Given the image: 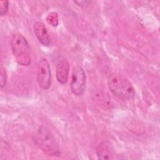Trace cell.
<instances>
[{
    "mask_svg": "<svg viewBox=\"0 0 160 160\" xmlns=\"http://www.w3.org/2000/svg\"><path fill=\"white\" fill-rule=\"evenodd\" d=\"M47 22L51 24L52 26H56L58 24V14L55 12H50L47 18H46Z\"/></svg>",
    "mask_w": 160,
    "mask_h": 160,
    "instance_id": "9",
    "label": "cell"
},
{
    "mask_svg": "<svg viewBox=\"0 0 160 160\" xmlns=\"http://www.w3.org/2000/svg\"><path fill=\"white\" fill-rule=\"evenodd\" d=\"M9 8V2L8 1H0V14L1 16L5 15Z\"/></svg>",
    "mask_w": 160,
    "mask_h": 160,
    "instance_id": "11",
    "label": "cell"
},
{
    "mask_svg": "<svg viewBox=\"0 0 160 160\" xmlns=\"http://www.w3.org/2000/svg\"><path fill=\"white\" fill-rule=\"evenodd\" d=\"M74 2L76 4H77L79 7L84 8L89 6L91 4V1H74Z\"/></svg>",
    "mask_w": 160,
    "mask_h": 160,
    "instance_id": "12",
    "label": "cell"
},
{
    "mask_svg": "<svg viewBox=\"0 0 160 160\" xmlns=\"http://www.w3.org/2000/svg\"><path fill=\"white\" fill-rule=\"evenodd\" d=\"M99 159H115V152L112 145L108 141H104L99 144L96 149Z\"/></svg>",
    "mask_w": 160,
    "mask_h": 160,
    "instance_id": "6",
    "label": "cell"
},
{
    "mask_svg": "<svg viewBox=\"0 0 160 160\" xmlns=\"http://www.w3.org/2000/svg\"><path fill=\"white\" fill-rule=\"evenodd\" d=\"M86 75L81 67L76 66L73 68L71 75L70 88L76 96L82 95L86 90Z\"/></svg>",
    "mask_w": 160,
    "mask_h": 160,
    "instance_id": "4",
    "label": "cell"
},
{
    "mask_svg": "<svg viewBox=\"0 0 160 160\" xmlns=\"http://www.w3.org/2000/svg\"><path fill=\"white\" fill-rule=\"evenodd\" d=\"M13 54L17 62L22 66H28L31 63V49L26 39L19 33H14L11 39Z\"/></svg>",
    "mask_w": 160,
    "mask_h": 160,
    "instance_id": "3",
    "label": "cell"
},
{
    "mask_svg": "<svg viewBox=\"0 0 160 160\" xmlns=\"http://www.w3.org/2000/svg\"><path fill=\"white\" fill-rule=\"evenodd\" d=\"M7 81V74L4 68L2 66L0 68V86L1 88H3L6 84Z\"/></svg>",
    "mask_w": 160,
    "mask_h": 160,
    "instance_id": "10",
    "label": "cell"
},
{
    "mask_svg": "<svg viewBox=\"0 0 160 160\" xmlns=\"http://www.w3.org/2000/svg\"><path fill=\"white\" fill-rule=\"evenodd\" d=\"M108 84L111 92L122 100H131L135 95V91L128 79L119 73H111L108 78Z\"/></svg>",
    "mask_w": 160,
    "mask_h": 160,
    "instance_id": "1",
    "label": "cell"
},
{
    "mask_svg": "<svg viewBox=\"0 0 160 160\" xmlns=\"http://www.w3.org/2000/svg\"><path fill=\"white\" fill-rule=\"evenodd\" d=\"M37 146L48 156H60L61 152L55 138L49 129L42 126L38 130L34 136Z\"/></svg>",
    "mask_w": 160,
    "mask_h": 160,
    "instance_id": "2",
    "label": "cell"
},
{
    "mask_svg": "<svg viewBox=\"0 0 160 160\" xmlns=\"http://www.w3.org/2000/svg\"><path fill=\"white\" fill-rule=\"evenodd\" d=\"M33 29L35 35L39 41L43 46H48L50 44L51 40L44 24L42 22L37 21L34 23Z\"/></svg>",
    "mask_w": 160,
    "mask_h": 160,
    "instance_id": "8",
    "label": "cell"
},
{
    "mask_svg": "<svg viewBox=\"0 0 160 160\" xmlns=\"http://www.w3.org/2000/svg\"><path fill=\"white\" fill-rule=\"evenodd\" d=\"M51 68L48 59L42 57L39 59L38 64L37 81L42 89L47 90L51 86Z\"/></svg>",
    "mask_w": 160,
    "mask_h": 160,
    "instance_id": "5",
    "label": "cell"
},
{
    "mask_svg": "<svg viewBox=\"0 0 160 160\" xmlns=\"http://www.w3.org/2000/svg\"><path fill=\"white\" fill-rule=\"evenodd\" d=\"M69 71V63L66 58H61L56 67V76L58 81L64 84L66 83Z\"/></svg>",
    "mask_w": 160,
    "mask_h": 160,
    "instance_id": "7",
    "label": "cell"
}]
</instances>
